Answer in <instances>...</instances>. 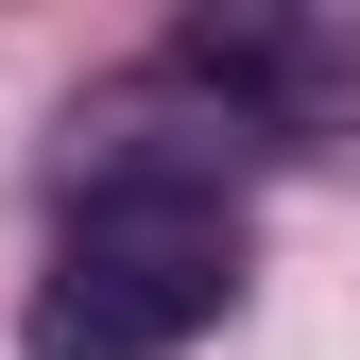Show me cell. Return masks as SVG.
I'll list each match as a JSON object with an SVG mask.
<instances>
[{
  "mask_svg": "<svg viewBox=\"0 0 360 360\" xmlns=\"http://www.w3.org/2000/svg\"><path fill=\"white\" fill-rule=\"evenodd\" d=\"M155 69L189 86L240 155H326V138H360V18H309V0H223V18H189Z\"/></svg>",
  "mask_w": 360,
  "mask_h": 360,
  "instance_id": "7a4b0ae2",
  "label": "cell"
},
{
  "mask_svg": "<svg viewBox=\"0 0 360 360\" xmlns=\"http://www.w3.org/2000/svg\"><path fill=\"white\" fill-rule=\"evenodd\" d=\"M240 309V206H189V189H103L69 206L52 275L18 309V360H172Z\"/></svg>",
  "mask_w": 360,
  "mask_h": 360,
  "instance_id": "6da1fadb",
  "label": "cell"
}]
</instances>
